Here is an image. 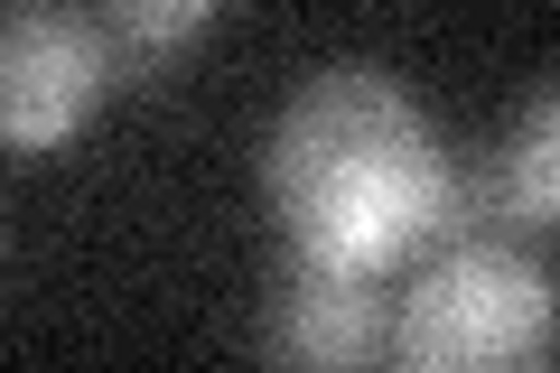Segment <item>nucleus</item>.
<instances>
[{"mask_svg":"<svg viewBox=\"0 0 560 373\" xmlns=\"http://www.w3.org/2000/svg\"><path fill=\"white\" fill-rule=\"evenodd\" d=\"M261 177H271V215L290 253L364 280H383L393 261H411L420 243H440L467 215L458 159L440 150L411 84L383 66L308 75L261 140Z\"/></svg>","mask_w":560,"mask_h":373,"instance_id":"f257e3e1","label":"nucleus"},{"mask_svg":"<svg viewBox=\"0 0 560 373\" xmlns=\"http://www.w3.org/2000/svg\"><path fill=\"white\" fill-rule=\"evenodd\" d=\"M560 327L551 271L514 243H448L383 317V354L411 373H486V364H541Z\"/></svg>","mask_w":560,"mask_h":373,"instance_id":"f03ea898","label":"nucleus"},{"mask_svg":"<svg viewBox=\"0 0 560 373\" xmlns=\"http://www.w3.org/2000/svg\"><path fill=\"white\" fill-rule=\"evenodd\" d=\"M113 47L94 20L66 10H20L0 20V150H57L113 94Z\"/></svg>","mask_w":560,"mask_h":373,"instance_id":"7ed1b4c3","label":"nucleus"},{"mask_svg":"<svg viewBox=\"0 0 560 373\" xmlns=\"http://www.w3.org/2000/svg\"><path fill=\"white\" fill-rule=\"evenodd\" d=\"M261 346H271L280 364H374L383 354L374 280L290 253V271H280V290H271V317H261Z\"/></svg>","mask_w":560,"mask_h":373,"instance_id":"20e7f679","label":"nucleus"},{"mask_svg":"<svg viewBox=\"0 0 560 373\" xmlns=\"http://www.w3.org/2000/svg\"><path fill=\"white\" fill-rule=\"evenodd\" d=\"M458 206H477L495 224H551L560 215V94H533V113L495 140L477 187L458 177Z\"/></svg>","mask_w":560,"mask_h":373,"instance_id":"39448f33","label":"nucleus"},{"mask_svg":"<svg viewBox=\"0 0 560 373\" xmlns=\"http://www.w3.org/2000/svg\"><path fill=\"white\" fill-rule=\"evenodd\" d=\"M224 0H94V28L103 47H113V66H140V75H160V66H178L187 47L215 28Z\"/></svg>","mask_w":560,"mask_h":373,"instance_id":"423d86ee","label":"nucleus"}]
</instances>
